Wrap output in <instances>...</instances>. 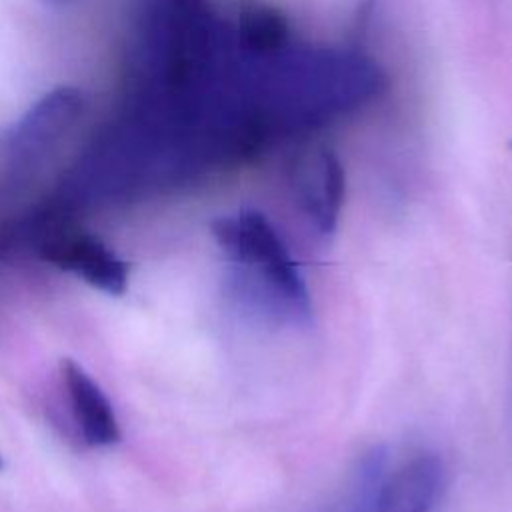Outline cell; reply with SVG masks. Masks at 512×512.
Segmentation results:
<instances>
[{"label":"cell","instance_id":"cell-1","mask_svg":"<svg viewBox=\"0 0 512 512\" xmlns=\"http://www.w3.org/2000/svg\"><path fill=\"white\" fill-rule=\"evenodd\" d=\"M240 50L254 124L266 148L366 104L384 88L378 64L352 48L288 42L268 54Z\"/></svg>","mask_w":512,"mask_h":512},{"label":"cell","instance_id":"cell-2","mask_svg":"<svg viewBox=\"0 0 512 512\" xmlns=\"http://www.w3.org/2000/svg\"><path fill=\"white\" fill-rule=\"evenodd\" d=\"M226 270V294L256 322L306 328L312 298L304 276L272 222L254 208H242L212 222Z\"/></svg>","mask_w":512,"mask_h":512},{"label":"cell","instance_id":"cell-3","mask_svg":"<svg viewBox=\"0 0 512 512\" xmlns=\"http://www.w3.org/2000/svg\"><path fill=\"white\" fill-rule=\"evenodd\" d=\"M84 110L78 88L60 86L44 94L0 136V168L12 178L38 168L58 142L68 136Z\"/></svg>","mask_w":512,"mask_h":512},{"label":"cell","instance_id":"cell-4","mask_svg":"<svg viewBox=\"0 0 512 512\" xmlns=\"http://www.w3.org/2000/svg\"><path fill=\"white\" fill-rule=\"evenodd\" d=\"M38 252L48 264L82 278L110 296L124 294L128 286V262L90 232L54 226L42 232Z\"/></svg>","mask_w":512,"mask_h":512},{"label":"cell","instance_id":"cell-5","mask_svg":"<svg viewBox=\"0 0 512 512\" xmlns=\"http://www.w3.org/2000/svg\"><path fill=\"white\" fill-rule=\"evenodd\" d=\"M442 482V460L432 452H420L386 470L370 512H434Z\"/></svg>","mask_w":512,"mask_h":512},{"label":"cell","instance_id":"cell-6","mask_svg":"<svg viewBox=\"0 0 512 512\" xmlns=\"http://www.w3.org/2000/svg\"><path fill=\"white\" fill-rule=\"evenodd\" d=\"M60 376L76 426L88 446H114L122 432L112 402L100 384L72 358L60 362Z\"/></svg>","mask_w":512,"mask_h":512},{"label":"cell","instance_id":"cell-7","mask_svg":"<svg viewBox=\"0 0 512 512\" xmlns=\"http://www.w3.org/2000/svg\"><path fill=\"white\" fill-rule=\"evenodd\" d=\"M296 198L318 234L336 228L344 200V170L330 150L316 152L296 174Z\"/></svg>","mask_w":512,"mask_h":512},{"label":"cell","instance_id":"cell-8","mask_svg":"<svg viewBox=\"0 0 512 512\" xmlns=\"http://www.w3.org/2000/svg\"><path fill=\"white\" fill-rule=\"evenodd\" d=\"M232 30L240 48L252 54L276 52L290 42V30L284 16L266 4L246 6Z\"/></svg>","mask_w":512,"mask_h":512},{"label":"cell","instance_id":"cell-9","mask_svg":"<svg viewBox=\"0 0 512 512\" xmlns=\"http://www.w3.org/2000/svg\"><path fill=\"white\" fill-rule=\"evenodd\" d=\"M4 470V458H2V454H0V472Z\"/></svg>","mask_w":512,"mask_h":512},{"label":"cell","instance_id":"cell-10","mask_svg":"<svg viewBox=\"0 0 512 512\" xmlns=\"http://www.w3.org/2000/svg\"><path fill=\"white\" fill-rule=\"evenodd\" d=\"M50 2H66V0H50Z\"/></svg>","mask_w":512,"mask_h":512}]
</instances>
